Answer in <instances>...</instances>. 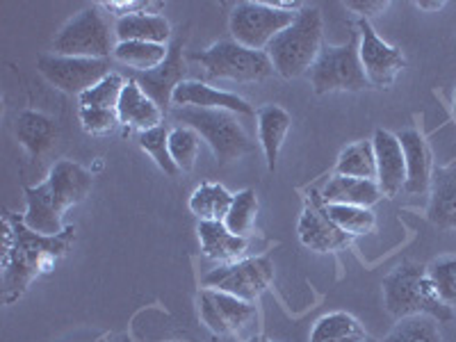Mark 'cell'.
<instances>
[{
	"label": "cell",
	"instance_id": "cell-7",
	"mask_svg": "<svg viewBox=\"0 0 456 342\" xmlns=\"http://www.w3.org/2000/svg\"><path fill=\"white\" fill-rule=\"evenodd\" d=\"M358 44L361 37L358 32H352L347 42L340 46H322L320 57L308 71L315 94L324 96L333 92H361L370 87L358 55Z\"/></svg>",
	"mask_w": 456,
	"mask_h": 342
},
{
	"label": "cell",
	"instance_id": "cell-35",
	"mask_svg": "<svg viewBox=\"0 0 456 342\" xmlns=\"http://www.w3.org/2000/svg\"><path fill=\"white\" fill-rule=\"evenodd\" d=\"M137 142H140L142 151H144L146 156L156 162V165L165 171L167 176H176V174H181V171H178V167L174 165V160H171L169 130H167L165 126L144 130V133H140V135H137Z\"/></svg>",
	"mask_w": 456,
	"mask_h": 342
},
{
	"label": "cell",
	"instance_id": "cell-37",
	"mask_svg": "<svg viewBox=\"0 0 456 342\" xmlns=\"http://www.w3.org/2000/svg\"><path fill=\"white\" fill-rule=\"evenodd\" d=\"M80 124L87 135H110L117 126L121 124L117 110H105V108H80L78 110Z\"/></svg>",
	"mask_w": 456,
	"mask_h": 342
},
{
	"label": "cell",
	"instance_id": "cell-43",
	"mask_svg": "<svg viewBox=\"0 0 456 342\" xmlns=\"http://www.w3.org/2000/svg\"><path fill=\"white\" fill-rule=\"evenodd\" d=\"M452 112H454V117H456V92H454V103H452Z\"/></svg>",
	"mask_w": 456,
	"mask_h": 342
},
{
	"label": "cell",
	"instance_id": "cell-33",
	"mask_svg": "<svg viewBox=\"0 0 456 342\" xmlns=\"http://www.w3.org/2000/svg\"><path fill=\"white\" fill-rule=\"evenodd\" d=\"M201 137L187 126H174L169 130V153L178 171H192L197 165Z\"/></svg>",
	"mask_w": 456,
	"mask_h": 342
},
{
	"label": "cell",
	"instance_id": "cell-23",
	"mask_svg": "<svg viewBox=\"0 0 456 342\" xmlns=\"http://www.w3.org/2000/svg\"><path fill=\"white\" fill-rule=\"evenodd\" d=\"M256 119H258V142L263 146L265 162H267L270 171H274L285 137L290 133L292 117L281 105L267 103L256 112Z\"/></svg>",
	"mask_w": 456,
	"mask_h": 342
},
{
	"label": "cell",
	"instance_id": "cell-10",
	"mask_svg": "<svg viewBox=\"0 0 456 342\" xmlns=\"http://www.w3.org/2000/svg\"><path fill=\"white\" fill-rule=\"evenodd\" d=\"M274 281V263L270 256H256V258H242L235 263L217 265L215 270L203 274V288L208 290L226 292L238 299L256 301L263 297Z\"/></svg>",
	"mask_w": 456,
	"mask_h": 342
},
{
	"label": "cell",
	"instance_id": "cell-30",
	"mask_svg": "<svg viewBox=\"0 0 456 342\" xmlns=\"http://www.w3.org/2000/svg\"><path fill=\"white\" fill-rule=\"evenodd\" d=\"M258 197H256L254 190H240L238 194H233V203L228 208L224 224L231 233L240 235V238H249L256 226V219H258Z\"/></svg>",
	"mask_w": 456,
	"mask_h": 342
},
{
	"label": "cell",
	"instance_id": "cell-22",
	"mask_svg": "<svg viewBox=\"0 0 456 342\" xmlns=\"http://www.w3.org/2000/svg\"><path fill=\"white\" fill-rule=\"evenodd\" d=\"M197 235L203 258L215 260L219 265L242 260L244 251L249 247L247 238L231 233L224 222H199Z\"/></svg>",
	"mask_w": 456,
	"mask_h": 342
},
{
	"label": "cell",
	"instance_id": "cell-17",
	"mask_svg": "<svg viewBox=\"0 0 456 342\" xmlns=\"http://www.w3.org/2000/svg\"><path fill=\"white\" fill-rule=\"evenodd\" d=\"M374 158H377V183L386 199L397 197L406 185V160L397 135L379 128L374 133Z\"/></svg>",
	"mask_w": 456,
	"mask_h": 342
},
{
	"label": "cell",
	"instance_id": "cell-3",
	"mask_svg": "<svg viewBox=\"0 0 456 342\" xmlns=\"http://www.w3.org/2000/svg\"><path fill=\"white\" fill-rule=\"evenodd\" d=\"M384 306L395 320L425 315L438 324L454 320V308L445 306L431 285L427 265L402 263L381 283Z\"/></svg>",
	"mask_w": 456,
	"mask_h": 342
},
{
	"label": "cell",
	"instance_id": "cell-26",
	"mask_svg": "<svg viewBox=\"0 0 456 342\" xmlns=\"http://www.w3.org/2000/svg\"><path fill=\"white\" fill-rule=\"evenodd\" d=\"M368 338L365 327L352 313L336 311L322 315L313 324L308 342H365Z\"/></svg>",
	"mask_w": 456,
	"mask_h": 342
},
{
	"label": "cell",
	"instance_id": "cell-32",
	"mask_svg": "<svg viewBox=\"0 0 456 342\" xmlns=\"http://www.w3.org/2000/svg\"><path fill=\"white\" fill-rule=\"evenodd\" d=\"M327 215L333 219L340 231L356 238V235L374 233L377 228V215L372 213V208H358V206H324Z\"/></svg>",
	"mask_w": 456,
	"mask_h": 342
},
{
	"label": "cell",
	"instance_id": "cell-13",
	"mask_svg": "<svg viewBox=\"0 0 456 342\" xmlns=\"http://www.w3.org/2000/svg\"><path fill=\"white\" fill-rule=\"evenodd\" d=\"M358 55H361V64H363L365 78H368L370 87L386 89L397 80V76L406 69V57L399 48L390 46L377 35L372 23L368 19H358Z\"/></svg>",
	"mask_w": 456,
	"mask_h": 342
},
{
	"label": "cell",
	"instance_id": "cell-1",
	"mask_svg": "<svg viewBox=\"0 0 456 342\" xmlns=\"http://www.w3.org/2000/svg\"><path fill=\"white\" fill-rule=\"evenodd\" d=\"M76 242V226L60 235H42L28 228L23 215L3 210V251H0V285L3 304L12 306L21 299L39 276L51 274Z\"/></svg>",
	"mask_w": 456,
	"mask_h": 342
},
{
	"label": "cell",
	"instance_id": "cell-21",
	"mask_svg": "<svg viewBox=\"0 0 456 342\" xmlns=\"http://www.w3.org/2000/svg\"><path fill=\"white\" fill-rule=\"evenodd\" d=\"M117 114H119L121 124L144 133V130L162 126V114H165V110H162L156 101L151 99L149 94H146L135 80H128L124 92H121L119 105H117Z\"/></svg>",
	"mask_w": 456,
	"mask_h": 342
},
{
	"label": "cell",
	"instance_id": "cell-5",
	"mask_svg": "<svg viewBox=\"0 0 456 342\" xmlns=\"http://www.w3.org/2000/svg\"><path fill=\"white\" fill-rule=\"evenodd\" d=\"M171 119L192 128L213 151L219 165H231L251 151V142L238 117L224 110L171 108Z\"/></svg>",
	"mask_w": 456,
	"mask_h": 342
},
{
	"label": "cell",
	"instance_id": "cell-39",
	"mask_svg": "<svg viewBox=\"0 0 456 342\" xmlns=\"http://www.w3.org/2000/svg\"><path fill=\"white\" fill-rule=\"evenodd\" d=\"M390 7L388 0H352L347 3V10L356 12L361 19H370V16H377V14H384L386 10Z\"/></svg>",
	"mask_w": 456,
	"mask_h": 342
},
{
	"label": "cell",
	"instance_id": "cell-20",
	"mask_svg": "<svg viewBox=\"0 0 456 342\" xmlns=\"http://www.w3.org/2000/svg\"><path fill=\"white\" fill-rule=\"evenodd\" d=\"M320 199L324 206L372 208L384 199V192H381V187H379L377 181L338 176V174H333L327 185L320 190Z\"/></svg>",
	"mask_w": 456,
	"mask_h": 342
},
{
	"label": "cell",
	"instance_id": "cell-12",
	"mask_svg": "<svg viewBox=\"0 0 456 342\" xmlns=\"http://www.w3.org/2000/svg\"><path fill=\"white\" fill-rule=\"evenodd\" d=\"M37 69L53 87L71 96H80L112 73L110 60L64 55H42L37 60Z\"/></svg>",
	"mask_w": 456,
	"mask_h": 342
},
{
	"label": "cell",
	"instance_id": "cell-42",
	"mask_svg": "<svg viewBox=\"0 0 456 342\" xmlns=\"http://www.w3.org/2000/svg\"><path fill=\"white\" fill-rule=\"evenodd\" d=\"M247 342H270V340H267V338H260V336H254V338H251V340H247Z\"/></svg>",
	"mask_w": 456,
	"mask_h": 342
},
{
	"label": "cell",
	"instance_id": "cell-40",
	"mask_svg": "<svg viewBox=\"0 0 456 342\" xmlns=\"http://www.w3.org/2000/svg\"><path fill=\"white\" fill-rule=\"evenodd\" d=\"M415 7L422 12H438L445 7V3H441V0H436V3H429V0H420V3H415Z\"/></svg>",
	"mask_w": 456,
	"mask_h": 342
},
{
	"label": "cell",
	"instance_id": "cell-9",
	"mask_svg": "<svg viewBox=\"0 0 456 342\" xmlns=\"http://www.w3.org/2000/svg\"><path fill=\"white\" fill-rule=\"evenodd\" d=\"M301 12V10H299ZM299 12H285L272 3H254V0H244L238 3L231 12V35L233 42L251 48V51H267L276 37L292 26Z\"/></svg>",
	"mask_w": 456,
	"mask_h": 342
},
{
	"label": "cell",
	"instance_id": "cell-41",
	"mask_svg": "<svg viewBox=\"0 0 456 342\" xmlns=\"http://www.w3.org/2000/svg\"><path fill=\"white\" fill-rule=\"evenodd\" d=\"M112 342H133V338H128V336H117Z\"/></svg>",
	"mask_w": 456,
	"mask_h": 342
},
{
	"label": "cell",
	"instance_id": "cell-36",
	"mask_svg": "<svg viewBox=\"0 0 456 342\" xmlns=\"http://www.w3.org/2000/svg\"><path fill=\"white\" fill-rule=\"evenodd\" d=\"M126 87V80L121 78L119 73H110L101 83L94 85L85 94H80V108H105V110H117L121 99V92Z\"/></svg>",
	"mask_w": 456,
	"mask_h": 342
},
{
	"label": "cell",
	"instance_id": "cell-38",
	"mask_svg": "<svg viewBox=\"0 0 456 342\" xmlns=\"http://www.w3.org/2000/svg\"><path fill=\"white\" fill-rule=\"evenodd\" d=\"M101 7L112 12L117 19H124V16L142 14V12L160 14V10L165 5L162 3H149V0H108V3H101Z\"/></svg>",
	"mask_w": 456,
	"mask_h": 342
},
{
	"label": "cell",
	"instance_id": "cell-24",
	"mask_svg": "<svg viewBox=\"0 0 456 342\" xmlns=\"http://www.w3.org/2000/svg\"><path fill=\"white\" fill-rule=\"evenodd\" d=\"M14 133L16 140L21 142V146L32 158H42L57 142L55 121L35 110H26L16 117Z\"/></svg>",
	"mask_w": 456,
	"mask_h": 342
},
{
	"label": "cell",
	"instance_id": "cell-14",
	"mask_svg": "<svg viewBox=\"0 0 456 342\" xmlns=\"http://www.w3.org/2000/svg\"><path fill=\"white\" fill-rule=\"evenodd\" d=\"M297 235H299V242L315 254H336L352 242V238L340 231L327 215L320 192H313V199L301 210L299 222H297Z\"/></svg>",
	"mask_w": 456,
	"mask_h": 342
},
{
	"label": "cell",
	"instance_id": "cell-18",
	"mask_svg": "<svg viewBox=\"0 0 456 342\" xmlns=\"http://www.w3.org/2000/svg\"><path fill=\"white\" fill-rule=\"evenodd\" d=\"M397 140L404 151L406 160V185L404 192L425 194L429 192L431 178H434V156H431L429 142L425 140L418 128H406L397 133Z\"/></svg>",
	"mask_w": 456,
	"mask_h": 342
},
{
	"label": "cell",
	"instance_id": "cell-8",
	"mask_svg": "<svg viewBox=\"0 0 456 342\" xmlns=\"http://www.w3.org/2000/svg\"><path fill=\"white\" fill-rule=\"evenodd\" d=\"M114 46V30H110L99 5H89L60 28L53 39V55L110 60Z\"/></svg>",
	"mask_w": 456,
	"mask_h": 342
},
{
	"label": "cell",
	"instance_id": "cell-19",
	"mask_svg": "<svg viewBox=\"0 0 456 342\" xmlns=\"http://www.w3.org/2000/svg\"><path fill=\"white\" fill-rule=\"evenodd\" d=\"M427 219L443 231H456V160L434 171Z\"/></svg>",
	"mask_w": 456,
	"mask_h": 342
},
{
	"label": "cell",
	"instance_id": "cell-16",
	"mask_svg": "<svg viewBox=\"0 0 456 342\" xmlns=\"http://www.w3.org/2000/svg\"><path fill=\"white\" fill-rule=\"evenodd\" d=\"M183 44H185L183 39H174L169 44V55L160 67L153 69V71L135 73V78H133L162 110L171 108L174 92L178 89V85L185 83L187 67L185 57H183Z\"/></svg>",
	"mask_w": 456,
	"mask_h": 342
},
{
	"label": "cell",
	"instance_id": "cell-15",
	"mask_svg": "<svg viewBox=\"0 0 456 342\" xmlns=\"http://www.w3.org/2000/svg\"><path fill=\"white\" fill-rule=\"evenodd\" d=\"M171 108H201V110H224L231 114H242V117H256V110L249 101L233 92L210 87L201 80H185L178 85L171 99Z\"/></svg>",
	"mask_w": 456,
	"mask_h": 342
},
{
	"label": "cell",
	"instance_id": "cell-4",
	"mask_svg": "<svg viewBox=\"0 0 456 342\" xmlns=\"http://www.w3.org/2000/svg\"><path fill=\"white\" fill-rule=\"evenodd\" d=\"M322 32H324L322 12L306 5L297 14L295 23L285 28L265 51L274 73L285 80H295L311 71L322 51Z\"/></svg>",
	"mask_w": 456,
	"mask_h": 342
},
{
	"label": "cell",
	"instance_id": "cell-29",
	"mask_svg": "<svg viewBox=\"0 0 456 342\" xmlns=\"http://www.w3.org/2000/svg\"><path fill=\"white\" fill-rule=\"evenodd\" d=\"M336 174L338 176L377 181V158H374L372 142H354L342 151L336 162Z\"/></svg>",
	"mask_w": 456,
	"mask_h": 342
},
{
	"label": "cell",
	"instance_id": "cell-6",
	"mask_svg": "<svg viewBox=\"0 0 456 342\" xmlns=\"http://www.w3.org/2000/svg\"><path fill=\"white\" fill-rule=\"evenodd\" d=\"M190 60L201 64L208 78L233 80V83H260L274 76L270 57L263 51H251L238 42H217Z\"/></svg>",
	"mask_w": 456,
	"mask_h": 342
},
{
	"label": "cell",
	"instance_id": "cell-31",
	"mask_svg": "<svg viewBox=\"0 0 456 342\" xmlns=\"http://www.w3.org/2000/svg\"><path fill=\"white\" fill-rule=\"evenodd\" d=\"M379 342H445L443 333L438 329V322L431 317L418 315L397 320L393 329L386 333L384 340Z\"/></svg>",
	"mask_w": 456,
	"mask_h": 342
},
{
	"label": "cell",
	"instance_id": "cell-44",
	"mask_svg": "<svg viewBox=\"0 0 456 342\" xmlns=\"http://www.w3.org/2000/svg\"><path fill=\"white\" fill-rule=\"evenodd\" d=\"M365 342H379V340H374V338H368V340H365Z\"/></svg>",
	"mask_w": 456,
	"mask_h": 342
},
{
	"label": "cell",
	"instance_id": "cell-27",
	"mask_svg": "<svg viewBox=\"0 0 456 342\" xmlns=\"http://www.w3.org/2000/svg\"><path fill=\"white\" fill-rule=\"evenodd\" d=\"M233 203V192H228L222 183H201L190 197V213L199 222H224L228 208Z\"/></svg>",
	"mask_w": 456,
	"mask_h": 342
},
{
	"label": "cell",
	"instance_id": "cell-25",
	"mask_svg": "<svg viewBox=\"0 0 456 342\" xmlns=\"http://www.w3.org/2000/svg\"><path fill=\"white\" fill-rule=\"evenodd\" d=\"M114 37H117V42H146L167 46V42L171 39V26L162 14L142 12V14L117 19Z\"/></svg>",
	"mask_w": 456,
	"mask_h": 342
},
{
	"label": "cell",
	"instance_id": "cell-28",
	"mask_svg": "<svg viewBox=\"0 0 456 342\" xmlns=\"http://www.w3.org/2000/svg\"><path fill=\"white\" fill-rule=\"evenodd\" d=\"M169 55V46L146 42H117L112 57L124 67L133 69L135 73L153 71L160 67Z\"/></svg>",
	"mask_w": 456,
	"mask_h": 342
},
{
	"label": "cell",
	"instance_id": "cell-34",
	"mask_svg": "<svg viewBox=\"0 0 456 342\" xmlns=\"http://www.w3.org/2000/svg\"><path fill=\"white\" fill-rule=\"evenodd\" d=\"M431 285L445 306L456 308V254L441 256L427 265Z\"/></svg>",
	"mask_w": 456,
	"mask_h": 342
},
{
	"label": "cell",
	"instance_id": "cell-2",
	"mask_svg": "<svg viewBox=\"0 0 456 342\" xmlns=\"http://www.w3.org/2000/svg\"><path fill=\"white\" fill-rule=\"evenodd\" d=\"M94 176L73 160H60L48 171V178L39 185L26 187L28 228L42 235H60L64 231L62 215L71 206H78L89 197Z\"/></svg>",
	"mask_w": 456,
	"mask_h": 342
},
{
	"label": "cell",
	"instance_id": "cell-11",
	"mask_svg": "<svg viewBox=\"0 0 456 342\" xmlns=\"http://www.w3.org/2000/svg\"><path fill=\"white\" fill-rule=\"evenodd\" d=\"M199 315L215 336H233L247 342L254 338V324L258 322V306L251 304V301L226 295V292L203 288L201 295H199Z\"/></svg>",
	"mask_w": 456,
	"mask_h": 342
}]
</instances>
